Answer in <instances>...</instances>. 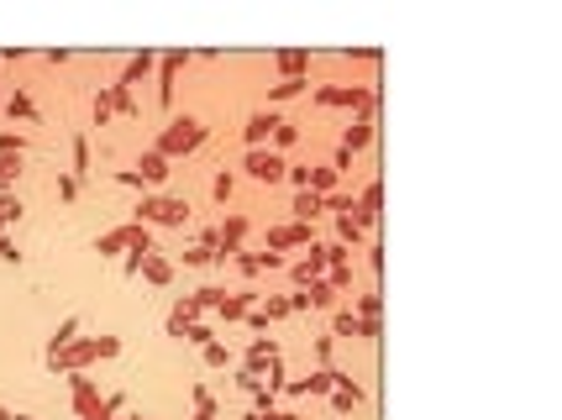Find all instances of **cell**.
Segmentation results:
<instances>
[{
	"label": "cell",
	"mask_w": 562,
	"mask_h": 420,
	"mask_svg": "<svg viewBox=\"0 0 562 420\" xmlns=\"http://www.w3.org/2000/svg\"><path fill=\"white\" fill-rule=\"evenodd\" d=\"M269 116H252V126H247V143H263V137H269Z\"/></svg>",
	"instance_id": "obj_4"
},
{
	"label": "cell",
	"mask_w": 562,
	"mask_h": 420,
	"mask_svg": "<svg viewBox=\"0 0 562 420\" xmlns=\"http://www.w3.org/2000/svg\"><path fill=\"white\" fill-rule=\"evenodd\" d=\"M247 169H252V179H279L284 163H279L273 152H252V158H247Z\"/></svg>",
	"instance_id": "obj_2"
},
{
	"label": "cell",
	"mask_w": 562,
	"mask_h": 420,
	"mask_svg": "<svg viewBox=\"0 0 562 420\" xmlns=\"http://www.w3.org/2000/svg\"><path fill=\"white\" fill-rule=\"evenodd\" d=\"M200 137H205L200 122H173L169 132H164V143H158V158H169V152H195Z\"/></svg>",
	"instance_id": "obj_1"
},
{
	"label": "cell",
	"mask_w": 562,
	"mask_h": 420,
	"mask_svg": "<svg viewBox=\"0 0 562 420\" xmlns=\"http://www.w3.org/2000/svg\"><path fill=\"white\" fill-rule=\"evenodd\" d=\"M147 216H153V222H184V205H179V200H153Z\"/></svg>",
	"instance_id": "obj_3"
}]
</instances>
